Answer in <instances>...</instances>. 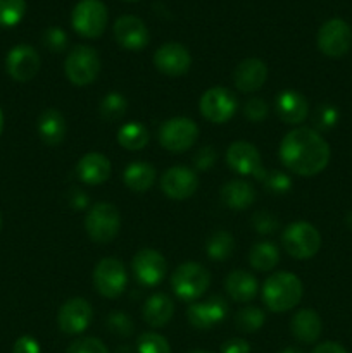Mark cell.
<instances>
[{"label": "cell", "mask_w": 352, "mask_h": 353, "mask_svg": "<svg viewBox=\"0 0 352 353\" xmlns=\"http://www.w3.org/2000/svg\"><path fill=\"white\" fill-rule=\"evenodd\" d=\"M199 109L204 119H207L209 123L224 124L235 116L238 102L237 97L230 90L223 88V86H214L200 97Z\"/></svg>", "instance_id": "obj_9"}, {"label": "cell", "mask_w": 352, "mask_h": 353, "mask_svg": "<svg viewBox=\"0 0 352 353\" xmlns=\"http://www.w3.org/2000/svg\"><path fill=\"white\" fill-rule=\"evenodd\" d=\"M290 330H292V334L295 336L297 341L309 345L317 341L321 330H323V324H321L320 316L314 310L302 309L292 317Z\"/></svg>", "instance_id": "obj_25"}, {"label": "cell", "mask_w": 352, "mask_h": 353, "mask_svg": "<svg viewBox=\"0 0 352 353\" xmlns=\"http://www.w3.org/2000/svg\"><path fill=\"white\" fill-rule=\"evenodd\" d=\"M352 31L344 19L326 21L317 31V47L326 57L338 59L345 55L351 48Z\"/></svg>", "instance_id": "obj_11"}, {"label": "cell", "mask_w": 352, "mask_h": 353, "mask_svg": "<svg viewBox=\"0 0 352 353\" xmlns=\"http://www.w3.org/2000/svg\"><path fill=\"white\" fill-rule=\"evenodd\" d=\"M268 79V65L259 59H245L235 68L233 83L240 92L254 93Z\"/></svg>", "instance_id": "obj_20"}, {"label": "cell", "mask_w": 352, "mask_h": 353, "mask_svg": "<svg viewBox=\"0 0 352 353\" xmlns=\"http://www.w3.org/2000/svg\"><path fill=\"white\" fill-rule=\"evenodd\" d=\"M304 295L302 281L292 272H275L262 286V300L271 312H286L299 305Z\"/></svg>", "instance_id": "obj_2"}, {"label": "cell", "mask_w": 352, "mask_h": 353, "mask_svg": "<svg viewBox=\"0 0 352 353\" xmlns=\"http://www.w3.org/2000/svg\"><path fill=\"white\" fill-rule=\"evenodd\" d=\"M2 131H3V112L2 109H0V134H2Z\"/></svg>", "instance_id": "obj_48"}, {"label": "cell", "mask_w": 352, "mask_h": 353, "mask_svg": "<svg viewBox=\"0 0 352 353\" xmlns=\"http://www.w3.org/2000/svg\"><path fill=\"white\" fill-rule=\"evenodd\" d=\"M141 314L148 326L162 327L171 321L173 314H175V302L166 293H155V295L148 296Z\"/></svg>", "instance_id": "obj_27"}, {"label": "cell", "mask_w": 352, "mask_h": 353, "mask_svg": "<svg viewBox=\"0 0 352 353\" xmlns=\"http://www.w3.org/2000/svg\"><path fill=\"white\" fill-rule=\"evenodd\" d=\"M224 288L230 299L237 303L252 302L257 295V279L245 271H233L226 276Z\"/></svg>", "instance_id": "obj_26"}, {"label": "cell", "mask_w": 352, "mask_h": 353, "mask_svg": "<svg viewBox=\"0 0 352 353\" xmlns=\"http://www.w3.org/2000/svg\"><path fill=\"white\" fill-rule=\"evenodd\" d=\"M282 353H302V352H299L297 348H285Z\"/></svg>", "instance_id": "obj_49"}, {"label": "cell", "mask_w": 352, "mask_h": 353, "mask_svg": "<svg viewBox=\"0 0 352 353\" xmlns=\"http://www.w3.org/2000/svg\"><path fill=\"white\" fill-rule=\"evenodd\" d=\"M235 240L228 231H216L209 236L206 245L207 255L216 262H224L233 254Z\"/></svg>", "instance_id": "obj_31"}, {"label": "cell", "mask_w": 352, "mask_h": 353, "mask_svg": "<svg viewBox=\"0 0 352 353\" xmlns=\"http://www.w3.org/2000/svg\"><path fill=\"white\" fill-rule=\"evenodd\" d=\"M154 64L162 74L182 76L192 65V55L182 43L168 41L155 50Z\"/></svg>", "instance_id": "obj_17"}, {"label": "cell", "mask_w": 352, "mask_h": 353, "mask_svg": "<svg viewBox=\"0 0 352 353\" xmlns=\"http://www.w3.org/2000/svg\"><path fill=\"white\" fill-rule=\"evenodd\" d=\"M221 353H251V347L242 338H231L221 347Z\"/></svg>", "instance_id": "obj_45"}, {"label": "cell", "mask_w": 352, "mask_h": 353, "mask_svg": "<svg viewBox=\"0 0 352 353\" xmlns=\"http://www.w3.org/2000/svg\"><path fill=\"white\" fill-rule=\"evenodd\" d=\"M37 130L43 143L55 147L64 141L68 126H66L64 116L57 109H45L38 117Z\"/></svg>", "instance_id": "obj_24"}, {"label": "cell", "mask_w": 352, "mask_h": 353, "mask_svg": "<svg viewBox=\"0 0 352 353\" xmlns=\"http://www.w3.org/2000/svg\"><path fill=\"white\" fill-rule=\"evenodd\" d=\"M12 353H40V345L35 338L31 336H21L14 343Z\"/></svg>", "instance_id": "obj_44"}, {"label": "cell", "mask_w": 352, "mask_h": 353, "mask_svg": "<svg viewBox=\"0 0 352 353\" xmlns=\"http://www.w3.org/2000/svg\"><path fill=\"white\" fill-rule=\"evenodd\" d=\"M262 183H264V188L268 190L269 193H275V195L289 193L290 188H292V179H290L289 174H285V172L282 171L266 172Z\"/></svg>", "instance_id": "obj_37"}, {"label": "cell", "mask_w": 352, "mask_h": 353, "mask_svg": "<svg viewBox=\"0 0 352 353\" xmlns=\"http://www.w3.org/2000/svg\"><path fill=\"white\" fill-rule=\"evenodd\" d=\"M93 309L85 299H71L61 307L57 316L59 327L66 334H79L88 330Z\"/></svg>", "instance_id": "obj_16"}, {"label": "cell", "mask_w": 352, "mask_h": 353, "mask_svg": "<svg viewBox=\"0 0 352 353\" xmlns=\"http://www.w3.org/2000/svg\"><path fill=\"white\" fill-rule=\"evenodd\" d=\"M264 324V312L257 307H245L235 316V326L242 333H255Z\"/></svg>", "instance_id": "obj_33"}, {"label": "cell", "mask_w": 352, "mask_h": 353, "mask_svg": "<svg viewBox=\"0 0 352 353\" xmlns=\"http://www.w3.org/2000/svg\"><path fill=\"white\" fill-rule=\"evenodd\" d=\"M43 43L48 50L62 52L68 45V34L61 28H48L43 33Z\"/></svg>", "instance_id": "obj_42"}, {"label": "cell", "mask_w": 352, "mask_h": 353, "mask_svg": "<svg viewBox=\"0 0 352 353\" xmlns=\"http://www.w3.org/2000/svg\"><path fill=\"white\" fill-rule=\"evenodd\" d=\"M338 117H340V114H338L337 107L323 103V105H320L316 110H314L313 123L317 130L326 131V130H331V128L337 126Z\"/></svg>", "instance_id": "obj_36"}, {"label": "cell", "mask_w": 352, "mask_h": 353, "mask_svg": "<svg viewBox=\"0 0 352 353\" xmlns=\"http://www.w3.org/2000/svg\"><path fill=\"white\" fill-rule=\"evenodd\" d=\"M199 138V128L188 117H171L159 128V143L171 154H183Z\"/></svg>", "instance_id": "obj_7"}, {"label": "cell", "mask_w": 352, "mask_h": 353, "mask_svg": "<svg viewBox=\"0 0 352 353\" xmlns=\"http://www.w3.org/2000/svg\"><path fill=\"white\" fill-rule=\"evenodd\" d=\"M0 226H2V221H0Z\"/></svg>", "instance_id": "obj_52"}, {"label": "cell", "mask_w": 352, "mask_h": 353, "mask_svg": "<svg viewBox=\"0 0 352 353\" xmlns=\"http://www.w3.org/2000/svg\"><path fill=\"white\" fill-rule=\"evenodd\" d=\"M211 285V274L197 262H185L178 265L171 276V288L183 302H195Z\"/></svg>", "instance_id": "obj_3"}, {"label": "cell", "mask_w": 352, "mask_h": 353, "mask_svg": "<svg viewBox=\"0 0 352 353\" xmlns=\"http://www.w3.org/2000/svg\"><path fill=\"white\" fill-rule=\"evenodd\" d=\"M93 285L106 299H117L128 285V274L123 262L114 257L102 259L93 271Z\"/></svg>", "instance_id": "obj_10"}, {"label": "cell", "mask_w": 352, "mask_h": 353, "mask_svg": "<svg viewBox=\"0 0 352 353\" xmlns=\"http://www.w3.org/2000/svg\"><path fill=\"white\" fill-rule=\"evenodd\" d=\"M228 316V303L221 296H213L207 302L190 303L186 309V317L188 323L195 330H211L216 324L223 323Z\"/></svg>", "instance_id": "obj_18"}, {"label": "cell", "mask_w": 352, "mask_h": 353, "mask_svg": "<svg viewBox=\"0 0 352 353\" xmlns=\"http://www.w3.org/2000/svg\"><path fill=\"white\" fill-rule=\"evenodd\" d=\"M252 224H254V230L257 231L262 236H268V234H273L280 228L278 219H276L273 214L266 212V210H259V212L254 214L252 217Z\"/></svg>", "instance_id": "obj_38"}, {"label": "cell", "mask_w": 352, "mask_h": 353, "mask_svg": "<svg viewBox=\"0 0 352 353\" xmlns=\"http://www.w3.org/2000/svg\"><path fill=\"white\" fill-rule=\"evenodd\" d=\"M137 352L138 353H171L168 340L157 333H144L137 340Z\"/></svg>", "instance_id": "obj_35"}, {"label": "cell", "mask_w": 352, "mask_h": 353, "mask_svg": "<svg viewBox=\"0 0 352 353\" xmlns=\"http://www.w3.org/2000/svg\"><path fill=\"white\" fill-rule=\"evenodd\" d=\"M221 202L231 210H245L255 202V190L245 179H231L221 188Z\"/></svg>", "instance_id": "obj_23"}, {"label": "cell", "mask_w": 352, "mask_h": 353, "mask_svg": "<svg viewBox=\"0 0 352 353\" xmlns=\"http://www.w3.org/2000/svg\"><path fill=\"white\" fill-rule=\"evenodd\" d=\"M131 268H133L137 281L141 286H148V288L157 286L164 279L166 271H168L164 257L154 248L138 250L135 254L133 262H131Z\"/></svg>", "instance_id": "obj_13"}, {"label": "cell", "mask_w": 352, "mask_h": 353, "mask_svg": "<svg viewBox=\"0 0 352 353\" xmlns=\"http://www.w3.org/2000/svg\"><path fill=\"white\" fill-rule=\"evenodd\" d=\"M114 37L117 43L126 50H141L147 47L150 34L140 17L128 14V16H121L114 23Z\"/></svg>", "instance_id": "obj_19"}, {"label": "cell", "mask_w": 352, "mask_h": 353, "mask_svg": "<svg viewBox=\"0 0 352 353\" xmlns=\"http://www.w3.org/2000/svg\"><path fill=\"white\" fill-rule=\"evenodd\" d=\"M107 327L113 331L114 334L119 336H130L133 333V323H131L130 316L124 312H113L107 317Z\"/></svg>", "instance_id": "obj_40"}, {"label": "cell", "mask_w": 352, "mask_h": 353, "mask_svg": "<svg viewBox=\"0 0 352 353\" xmlns=\"http://www.w3.org/2000/svg\"><path fill=\"white\" fill-rule=\"evenodd\" d=\"M268 112V103H266L261 97H252V99H248L247 102H245L244 114L248 121H252V123H261V121H264Z\"/></svg>", "instance_id": "obj_39"}, {"label": "cell", "mask_w": 352, "mask_h": 353, "mask_svg": "<svg viewBox=\"0 0 352 353\" xmlns=\"http://www.w3.org/2000/svg\"><path fill=\"white\" fill-rule=\"evenodd\" d=\"M226 164L237 174L254 176L255 179H264L266 171L261 164V154L248 141H235L226 150Z\"/></svg>", "instance_id": "obj_12"}, {"label": "cell", "mask_w": 352, "mask_h": 353, "mask_svg": "<svg viewBox=\"0 0 352 353\" xmlns=\"http://www.w3.org/2000/svg\"><path fill=\"white\" fill-rule=\"evenodd\" d=\"M128 102L121 93L110 92L100 102V117L107 123H116L126 114Z\"/></svg>", "instance_id": "obj_32"}, {"label": "cell", "mask_w": 352, "mask_h": 353, "mask_svg": "<svg viewBox=\"0 0 352 353\" xmlns=\"http://www.w3.org/2000/svg\"><path fill=\"white\" fill-rule=\"evenodd\" d=\"M68 353H109L106 345L99 338H81L69 345Z\"/></svg>", "instance_id": "obj_41"}, {"label": "cell", "mask_w": 352, "mask_h": 353, "mask_svg": "<svg viewBox=\"0 0 352 353\" xmlns=\"http://www.w3.org/2000/svg\"><path fill=\"white\" fill-rule=\"evenodd\" d=\"M280 261V252L275 243L271 241H261L252 247L251 254H248V262L255 271L268 272L278 264Z\"/></svg>", "instance_id": "obj_30"}, {"label": "cell", "mask_w": 352, "mask_h": 353, "mask_svg": "<svg viewBox=\"0 0 352 353\" xmlns=\"http://www.w3.org/2000/svg\"><path fill=\"white\" fill-rule=\"evenodd\" d=\"M280 159L293 174L316 176L330 162V145L313 128H297L280 143Z\"/></svg>", "instance_id": "obj_1"}, {"label": "cell", "mask_w": 352, "mask_h": 353, "mask_svg": "<svg viewBox=\"0 0 352 353\" xmlns=\"http://www.w3.org/2000/svg\"><path fill=\"white\" fill-rule=\"evenodd\" d=\"M148 140H150L148 130L141 123H126L117 131V143L130 152H137L145 148Z\"/></svg>", "instance_id": "obj_29"}, {"label": "cell", "mask_w": 352, "mask_h": 353, "mask_svg": "<svg viewBox=\"0 0 352 353\" xmlns=\"http://www.w3.org/2000/svg\"><path fill=\"white\" fill-rule=\"evenodd\" d=\"M214 162H216V152H214V148L209 147V145L200 148L195 154V157H193V164H195V168L200 169V171L211 169L214 165Z\"/></svg>", "instance_id": "obj_43"}, {"label": "cell", "mask_w": 352, "mask_h": 353, "mask_svg": "<svg viewBox=\"0 0 352 353\" xmlns=\"http://www.w3.org/2000/svg\"><path fill=\"white\" fill-rule=\"evenodd\" d=\"M121 228L119 210L107 202H99L85 217V230L95 243H109L117 236Z\"/></svg>", "instance_id": "obj_5"}, {"label": "cell", "mask_w": 352, "mask_h": 353, "mask_svg": "<svg viewBox=\"0 0 352 353\" xmlns=\"http://www.w3.org/2000/svg\"><path fill=\"white\" fill-rule=\"evenodd\" d=\"M26 0H0V26L12 28L23 19Z\"/></svg>", "instance_id": "obj_34"}, {"label": "cell", "mask_w": 352, "mask_h": 353, "mask_svg": "<svg viewBox=\"0 0 352 353\" xmlns=\"http://www.w3.org/2000/svg\"><path fill=\"white\" fill-rule=\"evenodd\" d=\"M313 353H349L342 345L335 343V341H326V343H321L314 348Z\"/></svg>", "instance_id": "obj_47"}, {"label": "cell", "mask_w": 352, "mask_h": 353, "mask_svg": "<svg viewBox=\"0 0 352 353\" xmlns=\"http://www.w3.org/2000/svg\"><path fill=\"white\" fill-rule=\"evenodd\" d=\"M347 223H349V224H351V226H352V212H351V214H349V217H347Z\"/></svg>", "instance_id": "obj_50"}, {"label": "cell", "mask_w": 352, "mask_h": 353, "mask_svg": "<svg viewBox=\"0 0 352 353\" xmlns=\"http://www.w3.org/2000/svg\"><path fill=\"white\" fill-rule=\"evenodd\" d=\"M190 353H211V352H204V350H195V352H190Z\"/></svg>", "instance_id": "obj_51"}, {"label": "cell", "mask_w": 352, "mask_h": 353, "mask_svg": "<svg viewBox=\"0 0 352 353\" xmlns=\"http://www.w3.org/2000/svg\"><path fill=\"white\" fill-rule=\"evenodd\" d=\"M68 202L75 210H83V209H86V205H88V196H86L81 190L75 188V190H71V193H69Z\"/></svg>", "instance_id": "obj_46"}, {"label": "cell", "mask_w": 352, "mask_h": 353, "mask_svg": "<svg viewBox=\"0 0 352 353\" xmlns=\"http://www.w3.org/2000/svg\"><path fill=\"white\" fill-rule=\"evenodd\" d=\"M124 185L135 193H144L154 185L155 169L148 162H131L123 172Z\"/></svg>", "instance_id": "obj_28"}, {"label": "cell", "mask_w": 352, "mask_h": 353, "mask_svg": "<svg viewBox=\"0 0 352 353\" xmlns=\"http://www.w3.org/2000/svg\"><path fill=\"white\" fill-rule=\"evenodd\" d=\"M72 28L85 38H99L107 26V7L100 0H79L72 9Z\"/></svg>", "instance_id": "obj_8"}, {"label": "cell", "mask_w": 352, "mask_h": 353, "mask_svg": "<svg viewBox=\"0 0 352 353\" xmlns=\"http://www.w3.org/2000/svg\"><path fill=\"white\" fill-rule=\"evenodd\" d=\"M275 110L280 119L286 124H300L309 114V103L302 93L283 90L275 99Z\"/></svg>", "instance_id": "obj_21"}, {"label": "cell", "mask_w": 352, "mask_h": 353, "mask_svg": "<svg viewBox=\"0 0 352 353\" xmlns=\"http://www.w3.org/2000/svg\"><path fill=\"white\" fill-rule=\"evenodd\" d=\"M199 188V178L185 165L169 168L161 178V190L173 200H186Z\"/></svg>", "instance_id": "obj_15"}, {"label": "cell", "mask_w": 352, "mask_h": 353, "mask_svg": "<svg viewBox=\"0 0 352 353\" xmlns=\"http://www.w3.org/2000/svg\"><path fill=\"white\" fill-rule=\"evenodd\" d=\"M76 174L86 185H102L110 176V162L99 152H90L79 159Z\"/></svg>", "instance_id": "obj_22"}, {"label": "cell", "mask_w": 352, "mask_h": 353, "mask_svg": "<svg viewBox=\"0 0 352 353\" xmlns=\"http://www.w3.org/2000/svg\"><path fill=\"white\" fill-rule=\"evenodd\" d=\"M7 74L17 83H26L40 71V55L30 45H17L6 57Z\"/></svg>", "instance_id": "obj_14"}, {"label": "cell", "mask_w": 352, "mask_h": 353, "mask_svg": "<svg viewBox=\"0 0 352 353\" xmlns=\"http://www.w3.org/2000/svg\"><path fill=\"white\" fill-rule=\"evenodd\" d=\"M64 71L75 86H86L97 79L100 72V59L95 48L88 45H78L68 54Z\"/></svg>", "instance_id": "obj_6"}, {"label": "cell", "mask_w": 352, "mask_h": 353, "mask_svg": "<svg viewBox=\"0 0 352 353\" xmlns=\"http://www.w3.org/2000/svg\"><path fill=\"white\" fill-rule=\"evenodd\" d=\"M282 243L286 254L292 255L293 259L307 261L320 252L321 236L320 231L313 224L306 223V221H295L283 231Z\"/></svg>", "instance_id": "obj_4"}]
</instances>
